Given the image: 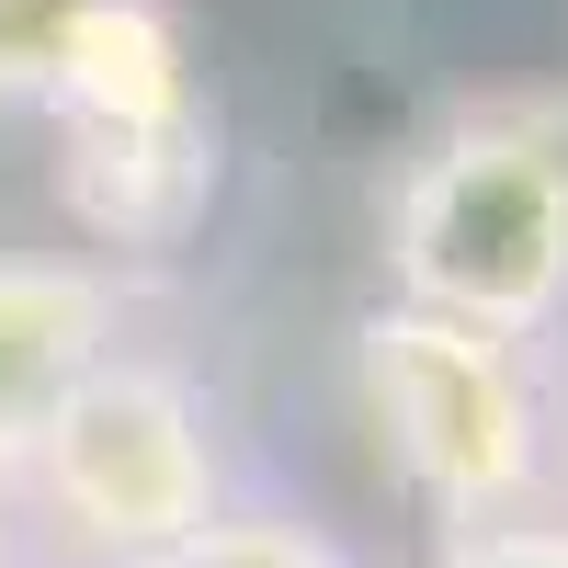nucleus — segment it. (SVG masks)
<instances>
[{
  "mask_svg": "<svg viewBox=\"0 0 568 568\" xmlns=\"http://www.w3.org/2000/svg\"><path fill=\"white\" fill-rule=\"evenodd\" d=\"M353 398H364L375 455L398 466V489L444 535L546 511L568 478V398H557L546 342L387 296L353 329Z\"/></svg>",
  "mask_w": 568,
  "mask_h": 568,
  "instance_id": "1",
  "label": "nucleus"
},
{
  "mask_svg": "<svg viewBox=\"0 0 568 568\" xmlns=\"http://www.w3.org/2000/svg\"><path fill=\"white\" fill-rule=\"evenodd\" d=\"M387 296L546 342L568 318V136L524 103L444 114L375 205Z\"/></svg>",
  "mask_w": 568,
  "mask_h": 568,
  "instance_id": "2",
  "label": "nucleus"
},
{
  "mask_svg": "<svg viewBox=\"0 0 568 568\" xmlns=\"http://www.w3.org/2000/svg\"><path fill=\"white\" fill-rule=\"evenodd\" d=\"M34 125L58 136V205L91 251H171L216 205V103L171 0H103L58 58Z\"/></svg>",
  "mask_w": 568,
  "mask_h": 568,
  "instance_id": "3",
  "label": "nucleus"
},
{
  "mask_svg": "<svg viewBox=\"0 0 568 568\" xmlns=\"http://www.w3.org/2000/svg\"><path fill=\"white\" fill-rule=\"evenodd\" d=\"M12 489H23V535H45L58 557L136 568L149 546L227 511V420L182 364L114 342L23 444Z\"/></svg>",
  "mask_w": 568,
  "mask_h": 568,
  "instance_id": "4",
  "label": "nucleus"
},
{
  "mask_svg": "<svg viewBox=\"0 0 568 568\" xmlns=\"http://www.w3.org/2000/svg\"><path fill=\"white\" fill-rule=\"evenodd\" d=\"M125 342V296L80 251H0V466L58 420V398Z\"/></svg>",
  "mask_w": 568,
  "mask_h": 568,
  "instance_id": "5",
  "label": "nucleus"
},
{
  "mask_svg": "<svg viewBox=\"0 0 568 568\" xmlns=\"http://www.w3.org/2000/svg\"><path fill=\"white\" fill-rule=\"evenodd\" d=\"M136 568H353V557L329 546L318 524H296V511H251V500H227V511H205L194 535L149 546Z\"/></svg>",
  "mask_w": 568,
  "mask_h": 568,
  "instance_id": "6",
  "label": "nucleus"
},
{
  "mask_svg": "<svg viewBox=\"0 0 568 568\" xmlns=\"http://www.w3.org/2000/svg\"><path fill=\"white\" fill-rule=\"evenodd\" d=\"M103 12V0H0V114H34L58 58L80 45V23Z\"/></svg>",
  "mask_w": 568,
  "mask_h": 568,
  "instance_id": "7",
  "label": "nucleus"
},
{
  "mask_svg": "<svg viewBox=\"0 0 568 568\" xmlns=\"http://www.w3.org/2000/svg\"><path fill=\"white\" fill-rule=\"evenodd\" d=\"M433 568H568V500L511 511V524H455Z\"/></svg>",
  "mask_w": 568,
  "mask_h": 568,
  "instance_id": "8",
  "label": "nucleus"
},
{
  "mask_svg": "<svg viewBox=\"0 0 568 568\" xmlns=\"http://www.w3.org/2000/svg\"><path fill=\"white\" fill-rule=\"evenodd\" d=\"M23 546H34L23 535V489H12V466H0V568H23Z\"/></svg>",
  "mask_w": 568,
  "mask_h": 568,
  "instance_id": "9",
  "label": "nucleus"
}]
</instances>
